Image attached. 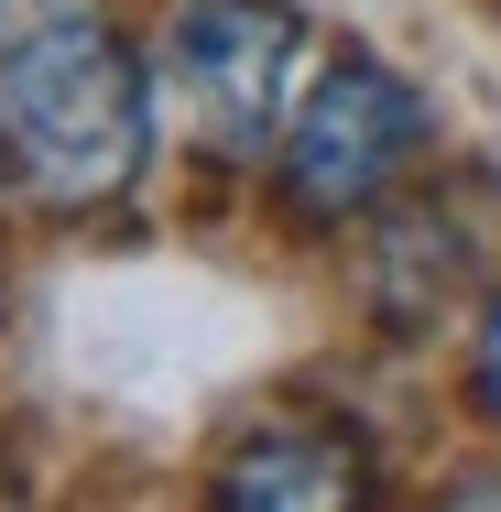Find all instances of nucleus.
<instances>
[{
    "mask_svg": "<svg viewBox=\"0 0 501 512\" xmlns=\"http://www.w3.org/2000/svg\"><path fill=\"white\" fill-rule=\"evenodd\" d=\"M491 393H501V338H491Z\"/></svg>",
    "mask_w": 501,
    "mask_h": 512,
    "instance_id": "obj_6",
    "label": "nucleus"
},
{
    "mask_svg": "<svg viewBox=\"0 0 501 512\" xmlns=\"http://www.w3.org/2000/svg\"><path fill=\"white\" fill-rule=\"evenodd\" d=\"M371 480L338 436H305V425H273L251 436L229 469H218V512H360Z\"/></svg>",
    "mask_w": 501,
    "mask_h": 512,
    "instance_id": "obj_4",
    "label": "nucleus"
},
{
    "mask_svg": "<svg viewBox=\"0 0 501 512\" xmlns=\"http://www.w3.org/2000/svg\"><path fill=\"white\" fill-rule=\"evenodd\" d=\"M295 66H305V22L284 0H186L164 22L175 109L197 120V142H218V153H262L284 131Z\"/></svg>",
    "mask_w": 501,
    "mask_h": 512,
    "instance_id": "obj_2",
    "label": "nucleus"
},
{
    "mask_svg": "<svg viewBox=\"0 0 501 512\" xmlns=\"http://www.w3.org/2000/svg\"><path fill=\"white\" fill-rule=\"evenodd\" d=\"M425 142V99L403 88L393 66H371V55H349V66H327L295 109V142H284V175H295L305 207H360L393 186V164Z\"/></svg>",
    "mask_w": 501,
    "mask_h": 512,
    "instance_id": "obj_3",
    "label": "nucleus"
},
{
    "mask_svg": "<svg viewBox=\"0 0 501 512\" xmlns=\"http://www.w3.org/2000/svg\"><path fill=\"white\" fill-rule=\"evenodd\" d=\"M0 131L55 197H109V186H131V164L153 142V99L99 11L33 0L0 33Z\"/></svg>",
    "mask_w": 501,
    "mask_h": 512,
    "instance_id": "obj_1",
    "label": "nucleus"
},
{
    "mask_svg": "<svg viewBox=\"0 0 501 512\" xmlns=\"http://www.w3.org/2000/svg\"><path fill=\"white\" fill-rule=\"evenodd\" d=\"M458 512H501V491H469V502H458Z\"/></svg>",
    "mask_w": 501,
    "mask_h": 512,
    "instance_id": "obj_5",
    "label": "nucleus"
}]
</instances>
